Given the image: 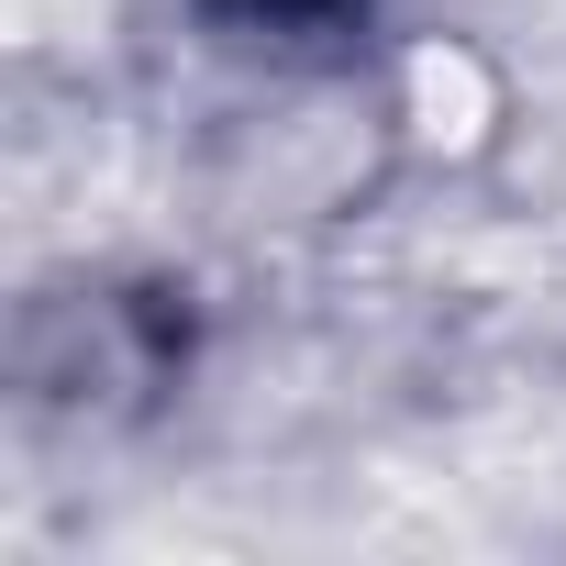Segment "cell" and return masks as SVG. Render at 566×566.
<instances>
[{
	"mask_svg": "<svg viewBox=\"0 0 566 566\" xmlns=\"http://www.w3.org/2000/svg\"><path fill=\"white\" fill-rule=\"evenodd\" d=\"M266 12H312V0H266Z\"/></svg>",
	"mask_w": 566,
	"mask_h": 566,
	"instance_id": "6da1fadb",
	"label": "cell"
}]
</instances>
